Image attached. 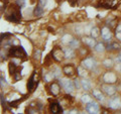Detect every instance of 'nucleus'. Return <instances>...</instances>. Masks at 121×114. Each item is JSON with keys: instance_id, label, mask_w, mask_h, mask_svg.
<instances>
[{"instance_id": "obj_33", "label": "nucleus", "mask_w": 121, "mask_h": 114, "mask_svg": "<svg viewBox=\"0 0 121 114\" xmlns=\"http://www.w3.org/2000/svg\"><path fill=\"white\" fill-rule=\"evenodd\" d=\"M116 36H117V39L121 40V32H116Z\"/></svg>"}, {"instance_id": "obj_12", "label": "nucleus", "mask_w": 121, "mask_h": 114, "mask_svg": "<svg viewBox=\"0 0 121 114\" xmlns=\"http://www.w3.org/2000/svg\"><path fill=\"white\" fill-rule=\"evenodd\" d=\"M91 35H92V37H97L98 35H99V28L93 27L92 29H91Z\"/></svg>"}, {"instance_id": "obj_30", "label": "nucleus", "mask_w": 121, "mask_h": 114, "mask_svg": "<svg viewBox=\"0 0 121 114\" xmlns=\"http://www.w3.org/2000/svg\"><path fill=\"white\" fill-rule=\"evenodd\" d=\"M52 75H47V76H45V77H44L45 81L48 82V81H50V80H51V78H52Z\"/></svg>"}, {"instance_id": "obj_4", "label": "nucleus", "mask_w": 121, "mask_h": 114, "mask_svg": "<svg viewBox=\"0 0 121 114\" xmlns=\"http://www.w3.org/2000/svg\"><path fill=\"white\" fill-rule=\"evenodd\" d=\"M104 80H105V82H107V83H114L116 81V77L114 74L107 73L104 76Z\"/></svg>"}, {"instance_id": "obj_27", "label": "nucleus", "mask_w": 121, "mask_h": 114, "mask_svg": "<svg viewBox=\"0 0 121 114\" xmlns=\"http://www.w3.org/2000/svg\"><path fill=\"white\" fill-rule=\"evenodd\" d=\"M52 6H54V1L52 0H48V4H47V7L48 8H52Z\"/></svg>"}, {"instance_id": "obj_10", "label": "nucleus", "mask_w": 121, "mask_h": 114, "mask_svg": "<svg viewBox=\"0 0 121 114\" xmlns=\"http://www.w3.org/2000/svg\"><path fill=\"white\" fill-rule=\"evenodd\" d=\"M105 89V92L107 93L108 95H113L115 93V88L114 87H111V86H105L104 87Z\"/></svg>"}, {"instance_id": "obj_34", "label": "nucleus", "mask_w": 121, "mask_h": 114, "mask_svg": "<svg viewBox=\"0 0 121 114\" xmlns=\"http://www.w3.org/2000/svg\"><path fill=\"white\" fill-rule=\"evenodd\" d=\"M116 61H117V62H121V54L116 58Z\"/></svg>"}, {"instance_id": "obj_13", "label": "nucleus", "mask_w": 121, "mask_h": 114, "mask_svg": "<svg viewBox=\"0 0 121 114\" xmlns=\"http://www.w3.org/2000/svg\"><path fill=\"white\" fill-rule=\"evenodd\" d=\"M93 94H94V96H95L98 100H103V95L101 94V92H99V91H97V90H94L93 91Z\"/></svg>"}, {"instance_id": "obj_28", "label": "nucleus", "mask_w": 121, "mask_h": 114, "mask_svg": "<svg viewBox=\"0 0 121 114\" xmlns=\"http://www.w3.org/2000/svg\"><path fill=\"white\" fill-rule=\"evenodd\" d=\"M16 2L19 6H25V0H16Z\"/></svg>"}, {"instance_id": "obj_24", "label": "nucleus", "mask_w": 121, "mask_h": 114, "mask_svg": "<svg viewBox=\"0 0 121 114\" xmlns=\"http://www.w3.org/2000/svg\"><path fill=\"white\" fill-rule=\"evenodd\" d=\"M108 48H120V44H117V43H113L110 45H108Z\"/></svg>"}, {"instance_id": "obj_17", "label": "nucleus", "mask_w": 121, "mask_h": 114, "mask_svg": "<svg viewBox=\"0 0 121 114\" xmlns=\"http://www.w3.org/2000/svg\"><path fill=\"white\" fill-rule=\"evenodd\" d=\"M64 72H65L67 75H72L73 74V72H74V70H73V68H72L71 66H67V67H65V69H64Z\"/></svg>"}, {"instance_id": "obj_32", "label": "nucleus", "mask_w": 121, "mask_h": 114, "mask_svg": "<svg viewBox=\"0 0 121 114\" xmlns=\"http://www.w3.org/2000/svg\"><path fill=\"white\" fill-rule=\"evenodd\" d=\"M116 32H121V24H119L116 28Z\"/></svg>"}, {"instance_id": "obj_14", "label": "nucleus", "mask_w": 121, "mask_h": 114, "mask_svg": "<svg viewBox=\"0 0 121 114\" xmlns=\"http://www.w3.org/2000/svg\"><path fill=\"white\" fill-rule=\"evenodd\" d=\"M104 44H96V47H95V50L96 52L98 53H102V52H104Z\"/></svg>"}, {"instance_id": "obj_15", "label": "nucleus", "mask_w": 121, "mask_h": 114, "mask_svg": "<svg viewBox=\"0 0 121 114\" xmlns=\"http://www.w3.org/2000/svg\"><path fill=\"white\" fill-rule=\"evenodd\" d=\"M71 40H72V36L70 35H65L62 39V41L64 44H68V43H70Z\"/></svg>"}, {"instance_id": "obj_3", "label": "nucleus", "mask_w": 121, "mask_h": 114, "mask_svg": "<svg viewBox=\"0 0 121 114\" xmlns=\"http://www.w3.org/2000/svg\"><path fill=\"white\" fill-rule=\"evenodd\" d=\"M10 54L15 56V57H20V56H24L25 53L22 51L21 48H11Z\"/></svg>"}, {"instance_id": "obj_7", "label": "nucleus", "mask_w": 121, "mask_h": 114, "mask_svg": "<svg viewBox=\"0 0 121 114\" xmlns=\"http://www.w3.org/2000/svg\"><path fill=\"white\" fill-rule=\"evenodd\" d=\"M102 36L104 37V39H110L111 37V33L109 31V29L107 27H104L102 29Z\"/></svg>"}, {"instance_id": "obj_9", "label": "nucleus", "mask_w": 121, "mask_h": 114, "mask_svg": "<svg viewBox=\"0 0 121 114\" xmlns=\"http://www.w3.org/2000/svg\"><path fill=\"white\" fill-rule=\"evenodd\" d=\"M60 110H62V109H60V105L58 103H52L51 105V111H52L54 113H58V112L60 111Z\"/></svg>"}, {"instance_id": "obj_26", "label": "nucleus", "mask_w": 121, "mask_h": 114, "mask_svg": "<svg viewBox=\"0 0 121 114\" xmlns=\"http://www.w3.org/2000/svg\"><path fill=\"white\" fill-rule=\"evenodd\" d=\"M32 88H33V76L30 78V80H29V85H28V89L29 90H32Z\"/></svg>"}, {"instance_id": "obj_21", "label": "nucleus", "mask_w": 121, "mask_h": 114, "mask_svg": "<svg viewBox=\"0 0 121 114\" xmlns=\"http://www.w3.org/2000/svg\"><path fill=\"white\" fill-rule=\"evenodd\" d=\"M82 101L84 103H89V102H91V97L89 95H84V96H82Z\"/></svg>"}, {"instance_id": "obj_31", "label": "nucleus", "mask_w": 121, "mask_h": 114, "mask_svg": "<svg viewBox=\"0 0 121 114\" xmlns=\"http://www.w3.org/2000/svg\"><path fill=\"white\" fill-rule=\"evenodd\" d=\"M75 86L77 87V89H78V88H80V86H81V85H80V83L78 82V80H76V81H75Z\"/></svg>"}, {"instance_id": "obj_35", "label": "nucleus", "mask_w": 121, "mask_h": 114, "mask_svg": "<svg viewBox=\"0 0 121 114\" xmlns=\"http://www.w3.org/2000/svg\"><path fill=\"white\" fill-rule=\"evenodd\" d=\"M120 70H121V68H120Z\"/></svg>"}, {"instance_id": "obj_23", "label": "nucleus", "mask_w": 121, "mask_h": 114, "mask_svg": "<svg viewBox=\"0 0 121 114\" xmlns=\"http://www.w3.org/2000/svg\"><path fill=\"white\" fill-rule=\"evenodd\" d=\"M70 45L72 48H77L78 45H79V43H78V40H76V39H72L71 41H70Z\"/></svg>"}, {"instance_id": "obj_19", "label": "nucleus", "mask_w": 121, "mask_h": 114, "mask_svg": "<svg viewBox=\"0 0 121 114\" xmlns=\"http://www.w3.org/2000/svg\"><path fill=\"white\" fill-rule=\"evenodd\" d=\"M87 13H88V15L90 17H93L96 15V10L93 9V8H87Z\"/></svg>"}, {"instance_id": "obj_8", "label": "nucleus", "mask_w": 121, "mask_h": 114, "mask_svg": "<svg viewBox=\"0 0 121 114\" xmlns=\"http://www.w3.org/2000/svg\"><path fill=\"white\" fill-rule=\"evenodd\" d=\"M83 66H84L85 68H88V69L92 68V66H93V60L91 58L84 60V61H83Z\"/></svg>"}, {"instance_id": "obj_11", "label": "nucleus", "mask_w": 121, "mask_h": 114, "mask_svg": "<svg viewBox=\"0 0 121 114\" xmlns=\"http://www.w3.org/2000/svg\"><path fill=\"white\" fill-rule=\"evenodd\" d=\"M84 43L85 44H87L88 45H90V47H93L94 44H95V40H94L93 39H90V37H85L84 39Z\"/></svg>"}, {"instance_id": "obj_6", "label": "nucleus", "mask_w": 121, "mask_h": 114, "mask_svg": "<svg viewBox=\"0 0 121 114\" xmlns=\"http://www.w3.org/2000/svg\"><path fill=\"white\" fill-rule=\"evenodd\" d=\"M81 86L82 88L84 90H90L91 89V83L89 80H83V81H81Z\"/></svg>"}, {"instance_id": "obj_25", "label": "nucleus", "mask_w": 121, "mask_h": 114, "mask_svg": "<svg viewBox=\"0 0 121 114\" xmlns=\"http://www.w3.org/2000/svg\"><path fill=\"white\" fill-rule=\"evenodd\" d=\"M106 67H111L112 66V61L110 59H108V60H105L104 61V63H103Z\"/></svg>"}, {"instance_id": "obj_16", "label": "nucleus", "mask_w": 121, "mask_h": 114, "mask_svg": "<svg viewBox=\"0 0 121 114\" xmlns=\"http://www.w3.org/2000/svg\"><path fill=\"white\" fill-rule=\"evenodd\" d=\"M43 12V9L41 8L40 6H36L35 9V14L36 15V16H39V15H41Z\"/></svg>"}, {"instance_id": "obj_1", "label": "nucleus", "mask_w": 121, "mask_h": 114, "mask_svg": "<svg viewBox=\"0 0 121 114\" xmlns=\"http://www.w3.org/2000/svg\"><path fill=\"white\" fill-rule=\"evenodd\" d=\"M60 83H62V85H63L64 88H65V90H66L67 93H72V92L74 91V89H75L74 84H73V82H72V81H70V80L64 79Z\"/></svg>"}, {"instance_id": "obj_2", "label": "nucleus", "mask_w": 121, "mask_h": 114, "mask_svg": "<svg viewBox=\"0 0 121 114\" xmlns=\"http://www.w3.org/2000/svg\"><path fill=\"white\" fill-rule=\"evenodd\" d=\"M87 110L90 113H98L99 112V105L95 102H89L88 105H87Z\"/></svg>"}, {"instance_id": "obj_29", "label": "nucleus", "mask_w": 121, "mask_h": 114, "mask_svg": "<svg viewBox=\"0 0 121 114\" xmlns=\"http://www.w3.org/2000/svg\"><path fill=\"white\" fill-rule=\"evenodd\" d=\"M39 4H40L41 6H47L48 0H39Z\"/></svg>"}, {"instance_id": "obj_20", "label": "nucleus", "mask_w": 121, "mask_h": 114, "mask_svg": "<svg viewBox=\"0 0 121 114\" xmlns=\"http://www.w3.org/2000/svg\"><path fill=\"white\" fill-rule=\"evenodd\" d=\"M51 88H52V92L54 93L55 95H56V94L59 93V85H56V84H52Z\"/></svg>"}, {"instance_id": "obj_22", "label": "nucleus", "mask_w": 121, "mask_h": 114, "mask_svg": "<svg viewBox=\"0 0 121 114\" xmlns=\"http://www.w3.org/2000/svg\"><path fill=\"white\" fill-rule=\"evenodd\" d=\"M78 72H79V75H80L81 77H86V76H87V72L85 70H83L81 67L78 68Z\"/></svg>"}, {"instance_id": "obj_5", "label": "nucleus", "mask_w": 121, "mask_h": 114, "mask_svg": "<svg viewBox=\"0 0 121 114\" xmlns=\"http://www.w3.org/2000/svg\"><path fill=\"white\" fill-rule=\"evenodd\" d=\"M109 106L112 108V109H117L120 107V102H119V99L118 98H115V99L111 100L109 102Z\"/></svg>"}, {"instance_id": "obj_18", "label": "nucleus", "mask_w": 121, "mask_h": 114, "mask_svg": "<svg viewBox=\"0 0 121 114\" xmlns=\"http://www.w3.org/2000/svg\"><path fill=\"white\" fill-rule=\"evenodd\" d=\"M74 52L71 50V48H69V50H66V52H65V57L66 58H73L74 57Z\"/></svg>"}]
</instances>
